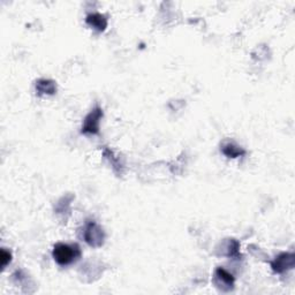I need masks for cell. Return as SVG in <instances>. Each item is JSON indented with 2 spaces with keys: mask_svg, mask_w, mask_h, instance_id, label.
Here are the masks:
<instances>
[{
  "mask_svg": "<svg viewBox=\"0 0 295 295\" xmlns=\"http://www.w3.org/2000/svg\"><path fill=\"white\" fill-rule=\"evenodd\" d=\"M52 256L59 265L66 266L81 256V251L77 244L57 243L53 248Z\"/></svg>",
  "mask_w": 295,
  "mask_h": 295,
  "instance_id": "1",
  "label": "cell"
},
{
  "mask_svg": "<svg viewBox=\"0 0 295 295\" xmlns=\"http://www.w3.org/2000/svg\"><path fill=\"white\" fill-rule=\"evenodd\" d=\"M83 239L91 247H101L105 240V233L95 221H89L83 228Z\"/></svg>",
  "mask_w": 295,
  "mask_h": 295,
  "instance_id": "2",
  "label": "cell"
},
{
  "mask_svg": "<svg viewBox=\"0 0 295 295\" xmlns=\"http://www.w3.org/2000/svg\"><path fill=\"white\" fill-rule=\"evenodd\" d=\"M102 118H103V110H102L100 106H96V108L85 117L81 130L82 134L95 135L100 133V124Z\"/></svg>",
  "mask_w": 295,
  "mask_h": 295,
  "instance_id": "3",
  "label": "cell"
},
{
  "mask_svg": "<svg viewBox=\"0 0 295 295\" xmlns=\"http://www.w3.org/2000/svg\"><path fill=\"white\" fill-rule=\"evenodd\" d=\"M295 265V255L294 253H281L278 255L271 263L273 272L284 273L288 270H292Z\"/></svg>",
  "mask_w": 295,
  "mask_h": 295,
  "instance_id": "4",
  "label": "cell"
},
{
  "mask_svg": "<svg viewBox=\"0 0 295 295\" xmlns=\"http://www.w3.org/2000/svg\"><path fill=\"white\" fill-rule=\"evenodd\" d=\"M215 280L216 284L219 286L220 288L225 290H228L233 288L234 286V277L231 273L223 268H218L215 272Z\"/></svg>",
  "mask_w": 295,
  "mask_h": 295,
  "instance_id": "5",
  "label": "cell"
},
{
  "mask_svg": "<svg viewBox=\"0 0 295 295\" xmlns=\"http://www.w3.org/2000/svg\"><path fill=\"white\" fill-rule=\"evenodd\" d=\"M85 22H87L88 26L93 28L97 31H104L106 27H108V19H106L105 15L100 13L89 14L85 18Z\"/></svg>",
  "mask_w": 295,
  "mask_h": 295,
  "instance_id": "6",
  "label": "cell"
},
{
  "mask_svg": "<svg viewBox=\"0 0 295 295\" xmlns=\"http://www.w3.org/2000/svg\"><path fill=\"white\" fill-rule=\"evenodd\" d=\"M36 90L39 93H46V95H53L57 91V85L51 80H38L36 82Z\"/></svg>",
  "mask_w": 295,
  "mask_h": 295,
  "instance_id": "7",
  "label": "cell"
},
{
  "mask_svg": "<svg viewBox=\"0 0 295 295\" xmlns=\"http://www.w3.org/2000/svg\"><path fill=\"white\" fill-rule=\"evenodd\" d=\"M221 151H223V154L228 158H237L245 154V151L242 148L235 145L234 143H227V144H225Z\"/></svg>",
  "mask_w": 295,
  "mask_h": 295,
  "instance_id": "8",
  "label": "cell"
},
{
  "mask_svg": "<svg viewBox=\"0 0 295 295\" xmlns=\"http://www.w3.org/2000/svg\"><path fill=\"white\" fill-rule=\"evenodd\" d=\"M239 249L240 244L236 240L234 239L228 240L226 249H225V255H227L228 257H237L239 256Z\"/></svg>",
  "mask_w": 295,
  "mask_h": 295,
  "instance_id": "9",
  "label": "cell"
},
{
  "mask_svg": "<svg viewBox=\"0 0 295 295\" xmlns=\"http://www.w3.org/2000/svg\"><path fill=\"white\" fill-rule=\"evenodd\" d=\"M0 257H2V266L3 268H5V266L10 263L11 260H12V255L10 252L5 251V249H3L2 254H0Z\"/></svg>",
  "mask_w": 295,
  "mask_h": 295,
  "instance_id": "10",
  "label": "cell"
}]
</instances>
